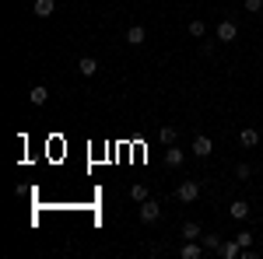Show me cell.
I'll return each instance as SVG.
<instances>
[{"instance_id": "1", "label": "cell", "mask_w": 263, "mask_h": 259, "mask_svg": "<svg viewBox=\"0 0 263 259\" xmlns=\"http://www.w3.org/2000/svg\"><path fill=\"white\" fill-rule=\"evenodd\" d=\"M176 200H179V203H193V200H200V182H197V179L179 182V189H176Z\"/></svg>"}, {"instance_id": "2", "label": "cell", "mask_w": 263, "mask_h": 259, "mask_svg": "<svg viewBox=\"0 0 263 259\" xmlns=\"http://www.w3.org/2000/svg\"><path fill=\"white\" fill-rule=\"evenodd\" d=\"M141 221H144V224H155V221H162V203L147 196V200L141 203Z\"/></svg>"}, {"instance_id": "3", "label": "cell", "mask_w": 263, "mask_h": 259, "mask_svg": "<svg viewBox=\"0 0 263 259\" xmlns=\"http://www.w3.org/2000/svg\"><path fill=\"white\" fill-rule=\"evenodd\" d=\"M211 151H214L211 137H207V133H197V137H193V144H190V154H197V158H207Z\"/></svg>"}, {"instance_id": "4", "label": "cell", "mask_w": 263, "mask_h": 259, "mask_svg": "<svg viewBox=\"0 0 263 259\" xmlns=\"http://www.w3.org/2000/svg\"><path fill=\"white\" fill-rule=\"evenodd\" d=\"M239 39V25L235 21H221L218 25V42H235Z\"/></svg>"}, {"instance_id": "5", "label": "cell", "mask_w": 263, "mask_h": 259, "mask_svg": "<svg viewBox=\"0 0 263 259\" xmlns=\"http://www.w3.org/2000/svg\"><path fill=\"white\" fill-rule=\"evenodd\" d=\"M182 161H186V151L176 147V144H168V151H165V165H168V168H182Z\"/></svg>"}, {"instance_id": "6", "label": "cell", "mask_w": 263, "mask_h": 259, "mask_svg": "<svg viewBox=\"0 0 263 259\" xmlns=\"http://www.w3.org/2000/svg\"><path fill=\"white\" fill-rule=\"evenodd\" d=\"M207 249H203V242H193V238H186V245L179 249V256L182 259H200Z\"/></svg>"}, {"instance_id": "7", "label": "cell", "mask_w": 263, "mask_h": 259, "mask_svg": "<svg viewBox=\"0 0 263 259\" xmlns=\"http://www.w3.org/2000/svg\"><path fill=\"white\" fill-rule=\"evenodd\" d=\"M78 74H81V77H95V74H99V60H95V56H81V60H78Z\"/></svg>"}, {"instance_id": "8", "label": "cell", "mask_w": 263, "mask_h": 259, "mask_svg": "<svg viewBox=\"0 0 263 259\" xmlns=\"http://www.w3.org/2000/svg\"><path fill=\"white\" fill-rule=\"evenodd\" d=\"M260 133H256V130H253V126H242V130H239V144H242V147H260Z\"/></svg>"}, {"instance_id": "9", "label": "cell", "mask_w": 263, "mask_h": 259, "mask_svg": "<svg viewBox=\"0 0 263 259\" xmlns=\"http://www.w3.org/2000/svg\"><path fill=\"white\" fill-rule=\"evenodd\" d=\"M126 42H130V46H144V42H147V32H144V25H130V32H126Z\"/></svg>"}, {"instance_id": "10", "label": "cell", "mask_w": 263, "mask_h": 259, "mask_svg": "<svg viewBox=\"0 0 263 259\" xmlns=\"http://www.w3.org/2000/svg\"><path fill=\"white\" fill-rule=\"evenodd\" d=\"M32 11H35V18H49V14L57 11V0H35Z\"/></svg>"}, {"instance_id": "11", "label": "cell", "mask_w": 263, "mask_h": 259, "mask_svg": "<svg viewBox=\"0 0 263 259\" xmlns=\"http://www.w3.org/2000/svg\"><path fill=\"white\" fill-rule=\"evenodd\" d=\"M182 238H193V242H200V238H203V228L197 224V221H186V224H182Z\"/></svg>"}, {"instance_id": "12", "label": "cell", "mask_w": 263, "mask_h": 259, "mask_svg": "<svg viewBox=\"0 0 263 259\" xmlns=\"http://www.w3.org/2000/svg\"><path fill=\"white\" fill-rule=\"evenodd\" d=\"M218 256H224V259H239L242 256V245L239 242H221V252Z\"/></svg>"}, {"instance_id": "13", "label": "cell", "mask_w": 263, "mask_h": 259, "mask_svg": "<svg viewBox=\"0 0 263 259\" xmlns=\"http://www.w3.org/2000/svg\"><path fill=\"white\" fill-rule=\"evenodd\" d=\"M228 214H232L235 221H246L249 217V203H246V200H235V203L228 207Z\"/></svg>"}, {"instance_id": "14", "label": "cell", "mask_w": 263, "mask_h": 259, "mask_svg": "<svg viewBox=\"0 0 263 259\" xmlns=\"http://www.w3.org/2000/svg\"><path fill=\"white\" fill-rule=\"evenodd\" d=\"M28 98H32V105H46V98H49V88H46V84H35V88L28 91Z\"/></svg>"}, {"instance_id": "15", "label": "cell", "mask_w": 263, "mask_h": 259, "mask_svg": "<svg viewBox=\"0 0 263 259\" xmlns=\"http://www.w3.org/2000/svg\"><path fill=\"white\" fill-rule=\"evenodd\" d=\"M176 137H179V130H176V126H158V140H162L165 147H168V144H176Z\"/></svg>"}, {"instance_id": "16", "label": "cell", "mask_w": 263, "mask_h": 259, "mask_svg": "<svg viewBox=\"0 0 263 259\" xmlns=\"http://www.w3.org/2000/svg\"><path fill=\"white\" fill-rule=\"evenodd\" d=\"M130 200H134V203H144V200H147V186H144V182H134V186H130Z\"/></svg>"}, {"instance_id": "17", "label": "cell", "mask_w": 263, "mask_h": 259, "mask_svg": "<svg viewBox=\"0 0 263 259\" xmlns=\"http://www.w3.org/2000/svg\"><path fill=\"white\" fill-rule=\"evenodd\" d=\"M203 249H207V252H221V238H218V235H203Z\"/></svg>"}, {"instance_id": "18", "label": "cell", "mask_w": 263, "mask_h": 259, "mask_svg": "<svg viewBox=\"0 0 263 259\" xmlns=\"http://www.w3.org/2000/svg\"><path fill=\"white\" fill-rule=\"evenodd\" d=\"M203 32H207V25H203L200 18H193V21H190V35H193V39H203Z\"/></svg>"}, {"instance_id": "19", "label": "cell", "mask_w": 263, "mask_h": 259, "mask_svg": "<svg viewBox=\"0 0 263 259\" xmlns=\"http://www.w3.org/2000/svg\"><path fill=\"white\" fill-rule=\"evenodd\" d=\"M235 175H239V179H249V175H253V168H249V165H246V161H242V165H235Z\"/></svg>"}, {"instance_id": "20", "label": "cell", "mask_w": 263, "mask_h": 259, "mask_svg": "<svg viewBox=\"0 0 263 259\" xmlns=\"http://www.w3.org/2000/svg\"><path fill=\"white\" fill-rule=\"evenodd\" d=\"M235 242H239L242 249H249V245H253V235H249V231H239V235H235Z\"/></svg>"}, {"instance_id": "21", "label": "cell", "mask_w": 263, "mask_h": 259, "mask_svg": "<svg viewBox=\"0 0 263 259\" xmlns=\"http://www.w3.org/2000/svg\"><path fill=\"white\" fill-rule=\"evenodd\" d=\"M246 11H249V14H260V11H263V0H246Z\"/></svg>"}, {"instance_id": "22", "label": "cell", "mask_w": 263, "mask_h": 259, "mask_svg": "<svg viewBox=\"0 0 263 259\" xmlns=\"http://www.w3.org/2000/svg\"><path fill=\"white\" fill-rule=\"evenodd\" d=\"M260 151H263V140H260Z\"/></svg>"}, {"instance_id": "23", "label": "cell", "mask_w": 263, "mask_h": 259, "mask_svg": "<svg viewBox=\"0 0 263 259\" xmlns=\"http://www.w3.org/2000/svg\"><path fill=\"white\" fill-rule=\"evenodd\" d=\"M260 182H263V175H260Z\"/></svg>"}]
</instances>
